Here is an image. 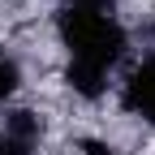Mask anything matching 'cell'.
<instances>
[{
  "label": "cell",
  "instance_id": "3957f363",
  "mask_svg": "<svg viewBox=\"0 0 155 155\" xmlns=\"http://www.w3.org/2000/svg\"><path fill=\"white\" fill-rule=\"evenodd\" d=\"M5 134H9V138H17V142H30V147H35L39 138H43V116L30 112V108H17V112H9Z\"/></svg>",
  "mask_w": 155,
  "mask_h": 155
},
{
  "label": "cell",
  "instance_id": "6da1fadb",
  "mask_svg": "<svg viewBox=\"0 0 155 155\" xmlns=\"http://www.w3.org/2000/svg\"><path fill=\"white\" fill-rule=\"evenodd\" d=\"M56 30H61V43L69 48V69H86L104 78L129 48L121 22H112L99 9H65L56 17Z\"/></svg>",
  "mask_w": 155,
  "mask_h": 155
},
{
  "label": "cell",
  "instance_id": "52a82bcc",
  "mask_svg": "<svg viewBox=\"0 0 155 155\" xmlns=\"http://www.w3.org/2000/svg\"><path fill=\"white\" fill-rule=\"evenodd\" d=\"M104 5L108 0H73V9H99V13H104Z\"/></svg>",
  "mask_w": 155,
  "mask_h": 155
},
{
  "label": "cell",
  "instance_id": "7a4b0ae2",
  "mask_svg": "<svg viewBox=\"0 0 155 155\" xmlns=\"http://www.w3.org/2000/svg\"><path fill=\"white\" fill-rule=\"evenodd\" d=\"M125 108L134 116H142V121L155 125V56H147V61L129 73V82H125Z\"/></svg>",
  "mask_w": 155,
  "mask_h": 155
},
{
  "label": "cell",
  "instance_id": "8992f818",
  "mask_svg": "<svg viewBox=\"0 0 155 155\" xmlns=\"http://www.w3.org/2000/svg\"><path fill=\"white\" fill-rule=\"evenodd\" d=\"M82 147H86L91 155H116V151H112V147H104V142H82Z\"/></svg>",
  "mask_w": 155,
  "mask_h": 155
},
{
  "label": "cell",
  "instance_id": "5b68a950",
  "mask_svg": "<svg viewBox=\"0 0 155 155\" xmlns=\"http://www.w3.org/2000/svg\"><path fill=\"white\" fill-rule=\"evenodd\" d=\"M0 155H35V147H30V142L9 138V134H0Z\"/></svg>",
  "mask_w": 155,
  "mask_h": 155
},
{
  "label": "cell",
  "instance_id": "277c9868",
  "mask_svg": "<svg viewBox=\"0 0 155 155\" xmlns=\"http://www.w3.org/2000/svg\"><path fill=\"white\" fill-rule=\"evenodd\" d=\"M17 82H22V73H17V61H13V56H0V104H5L9 95L17 91Z\"/></svg>",
  "mask_w": 155,
  "mask_h": 155
}]
</instances>
